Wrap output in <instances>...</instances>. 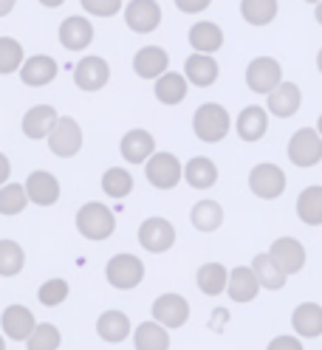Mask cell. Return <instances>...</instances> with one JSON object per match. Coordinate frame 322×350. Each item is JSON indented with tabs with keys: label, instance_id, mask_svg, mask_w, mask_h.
<instances>
[{
	"label": "cell",
	"instance_id": "7",
	"mask_svg": "<svg viewBox=\"0 0 322 350\" xmlns=\"http://www.w3.org/2000/svg\"><path fill=\"white\" fill-rule=\"evenodd\" d=\"M246 82L254 94H271L277 85L283 82V68H280V62L271 59V57H257L249 62V68H246Z\"/></svg>",
	"mask_w": 322,
	"mask_h": 350
},
{
	"label": "cell",
	"instance_id": "45",
	"mask_svg": "<svg viewBox=\"0 0 322 350\" xmlns=\"http://www.w3.org/2000/svg\"><path fill=\"white\" fill-rule=\"evenodd\" d=\"M178 9L181 12H201V9H206V0H198V3H187V0H178Z\"/></svg>",
	"mask_w": 322,
	"mask_h": 350
},
{
	"label": "cell",
	"instance_id": "49",
	"mask_svg": "<svg viewBox=\"0 0 322 350\" xmlns=\"http://www.w3.org/2000/svg\"><path fill=\"white\" fill-rule=\"evenodd\" d=\"M317 136L322 139V116H319V122H317Z\"/></svg>",
	"mask_w": 322,
	"mask_h": 350
},
{
	"label": "cell",
	"instance_id": "42",
	"mask_svg": "<svg viewBox=\"0 0 322 350\" xmlns=\"http://www.w3.org/2000/svg\"><path fill=\"white\" fill-rule=\"evenodd\" d=\"M85 12H91V14H99V17H111L122 9L119 0H85Z\"/></svg>",
	"mask_w": 322,
	"mask_h": 350
},
{
	"label": "cell",
	"instance_id": "27",
	"mask_svg": "<svg viewBox=\"0 0 322 350\" xmlns=\"http://www.w3.org/2000/svg\"><path fill=\"white\" fill-rule=\"evenodd\" d=\"M184 74L192 85L209 88L215 79H218V62L212 57H204V54H189L184 62Z\"/></svg>",
	"mask_w": 322,
	"mask_h": 350
},
{
	"label": "cell",
	"instance_id": "41",
	"mask_svg": "<svg viewBox=\"0 0 322 350\" xmlns=\"http://www.w3.org/2000/svg\"><path fill=\"white\" fill-rule=\"evenodd\" d=\"M66 297H68V282L59 280V277L42 282L40 291H37V299L42 305H49V308H54V305H59V302H66Z\"/></svg>",
	"mask_w": 322,
	"mask_h": 350
},
{
	"label": "cell",
	"instance_id": "14",
	"mask_svg": "<svg viewBox=\"0 0 322 350\" xmlns=\"http://www.w3.org/2000/svg\"><path fill=\"white\" fill-rule=\"evenodd\" d=\"M26 195L37 206H54L59 201V181L49 170H34L26 181Z\"/></svg>",
	"mask_w": 322,
	"mask_h": 350
},
{
	"label": "cell",
	"instance_id": "43",
	"mask_svg": "<svg viewBox=\"0 0 322 350\" xmlns=\"http://www.w3.org/2000/svg\"><path fill=\"white\" fill-rule=\"evenodd\" d=\"M269 350H303L297 336H277L269 342Z\"/></svg>",
	"mask_w": 322,
	"mask_h": 350
},
{
	"label": "cell",
	"instance_id": "13",
	"mask_svg": "<svg viewBox=\"0 0 322 350\" xmlns=\"http://www.w3.org/2000/svg\"><path fill=\"white\" fill-rule=\"evenodd\" d=\"M107 79H111V65L102 57H85L74 68V82L79 91H99L107 85Z\"/></svg>",
	"mask_w": 322,
	"mask_h": 350
},
{
	"label": "cell",
	"instance_id": "32",
	"mask_svg": "<svg viewBox=\"0 0 322 350\" xmlns=\"http://www.w3.org/2000/svg\"><path fill=\"white\" fill-rule=\"evenodd\" d=\"M136 350H167L170 347V334L156 322H142L133 334Z\"/></svg>",
	"mask_w": 322,
	"mask_h": 350
},
{
	"label": "cell",
	"instance_id": "40",
	"mask_svg": "<svg viewBox=\"0 0 322 350\" xmlns=\"http://www.w3.org/2000/svg\"><path fill=\"white\" fill-rule=\"evenodd\" d=\"M59 331L51 325V322H42L34 327V334L26 339L29 342V350H57L59 347Z\"/></svg>",
	"mask_w": 322,
	"mask_h": 350
},
{
	"label": "cell",
	"instance_id": "11",
	"mask_svg": "<svg viewBox=\"0 0 322 350\" xmlns=\"http://www.w3.org/2000/svg\"><path fill=\"white\" fill-rule=\"evenodd\" d=\"M189 319V302L181 294H161L153 302V322L167 327H181Z\"/></svg>",
	"mask_w": 322,
	"mask_h": 350
},
{
	"label": "cell",
	"instance_id": "39",
	"mask_svg": "<svg viewBox=\"0 0 322 350\" xmlns=\"http://www.w3.org/2000/svg\"><path fill=\"white\" fill-rule=\"evenodd\" d=\"M29 204V195L26 187L20 184H6L0 189V215H20Z\"/></svg>",
	"mask_w": 322,
	"mask_h": 350
},
{
	"label": "cell",
	"instance_id": "4",
	"mask_svg": "<svg viewBox=\"0 0 322 350\" xmlns=\"http://www.w3.org/2000/svg\"><path fill=\"white\" fill-rule=\"evenodd\" d=\"M107 282H111L113 288H136L139 282L144 280V262L136 257V254H116L111 257V262H107Z\"/></svg>",
	"mask_w": 322,
	"mask_h": 350
},
{
	"label": "cell",
	"instance_id": "19",
	"mask_svg": "<svg viewBox=\"0 0 322 350\" xmlns=\"http://www.w3.org/2000/svg\"><path fill=\"white\" fill-rule=\"evenodd\" d=\"M119 150H122L124 161H131V164H144V161H150V156L156 152V139L150 136L147 130H131V133H124Z\"/></svg>",
	"mask_w": 322,
	"mask_h": 350
},
{
	"label": "cell",
	"instance_id": "47",
	"mask_svg": "<svg viewBox=\"0 0 322 350\" xmlns=\"http://www.w3.org/2000/svg\"><path fill=\"white\" fill-rule=\"evenodd\" d=\"M317 23H322V3H317Z\"/></svg>",
	"mask_w": 322,
	"mask_h": 350
},
{
	"label": "cell",
	"instance_id": "29",
	"mask_svg": "<svg viewBox=\"0 0 322 350\" xmlns=\"http://www.w3.org/2000/svg\"><path fill=\"white\" fill-rule=\"evenodd\" d=\"M297 215L308 226L322 224V187H306L297 198Z\"/></svg>",
	"mask_w": 322,
	"mask_h": 350
},
{
	"label": "cell",
	"instance_id": "36",
	"mask_svg": "<svg viewBox=\"0 0 322 350\" xmlns=\"http://www.w3.org/2000/svg\"><path fill=\"white\" fill-rule=\"evenodd\" d=\"M102 189H105V195H111V198H124V195L133 192V175L122 167H111L102 175Z\"/></svg>",
	"mask_w": 322,
	"mask_h": 350
},
{
	"label": "cell",
	"instance_id": "26",
	"mask_svg": "<svg viewBox=\"0 0 322 350\" xmlns=\"http://www.w3.org/2000/svg\"><path fill=\"white\" fill-rule=\"evenodd\" d=\"M291 325H294V331L299 336H306V339H317L322 334V308L317 302H303V305H297V311L291 317Z\"/></svg>",
	"mask_w": 322,
	"mask_h": 350
},
{
	"label": "cell",
	"instance_id": "31",
	"mask_svg": "<svg viewBox=\"0 0 322 350\" xmlns=\"http://www.w3.org/2000/svg\"><path fill=\"white\" fill-rule=\"evenodd\" d=\"M189 221L198 232H215L224 224V209H221V204H215V201H198L196 206H192Z\"/></svg>",
	"mask_w": 322,
	"mask_h": 350
},
{
	"label": "cell",
	"instance_id": "5",
	"mask_svg": "<svg viewBox=\"0 0 322 350\" xmlns=\"http://www.w3.org/2000/svg\"><path fill=\"white\" fill-rule=\"evenodd\" d=\"M249 189L263 201L280 198L283 189H286V172L277 164H257L249 172Z\"/></svg>",
	"mask_w": 322,
	"mask_h": 350
},
{
	"label": "cell",
	"instance_id": "18",
	"mask_svg": "<svg viewBox=\"0 0 322 350\" xmlns=\"http://www.w3.org/2000/svg\"><path fill=\"white\" fill-rule=\"evenodd\" d=\"M299 105H303V94H299V88L294 82H280L269 94V111L277 116V119H289L299 111Z\"/></svg>",
	"mask_w": 322,
	"mask_h": 350
},
{
	"label": "cell",
	"instance_id": "21",
	"mask_svg": "<svg viewBox=\"0 0 322 350\" xmlns=\"http://www.w3.org/2000/svg\"><path fill=\"white\" fill-rule=\"evenodd\" d=\"M59 116L51 105H37L23 116V133L29 139H42V136H51V130L57 127Z\"/></svg>",
	"mask_w": 322,
	"mask_h": 350
},
{
	"label": "cell",
	"instance_id": "30",
	"mask_svg": "<svg viewBox=\"0 0 322 350\" xmlns=\"http://www.w3.org/2000/svg\"><path fill=\"white\" fill-rule=\"evenodd\" d=\"M184 96H187V77L167 71L164 77L156 79V99L161 105H178L184 102Z\"/></svg>",
	"mask_w": 322,
	"mask_h": 350
},
{
	"label": "cell",
	"instance_id": "35",
	"mask_svg": "<svg viewBox=\"0 0 322 350\" xmlns=\"http://www.w3.org/2000/svg\"><path fill=\"white\" fill-rule=\"evenodd\" d=\"M26 266V252L14 240H0V277H14Z\"/></svg>",
	"mask_w": 322,
	"mask_h": 350
},
{
	"label": "cell",
	"instance_id": "44",
	"mask_svg": "<svg viewBox=\"0 0 322 350\" xmlns=\"http://www.w3.org/2000/svg\"><path fill=\"white\" fill-rule=\"evenodd\" d=\"M9 175H12V164H9V159L0 152V184L6 187V181H9Z\"/></svg>",
	"mask_w": 322,
	"mask_h": 350
},
{
	"label": "cell",
	"instance_id": "23",
	"mask_svg": "<svg viewBox=\"0 0 322 350\" xmlns=\"http://www.w3.org/2000/svg\"><path fill=\"white\" fill-rule=\"evenodd\" d=\"M226 291L234 302H252L260 291V282H257L254 271L246 266H238L229 271V282H226Z\"/></svg>",
	"mask_w": 322,
	"mask_h": 350
},
{
	"label": "cell",
	"instance_id": "28",
	"mask_svg": "<svg viewBox=\"0 0 322 350\" xmlns=\"http://www.w3.org/2000/svg\"><path fill=\"white\" fill-rule=\"evenodd\" d=\"M184 178H187L189 187H196V189H209L215 181H218V167L204 156L189 159L187 167H184Z\"/></svg>",
	"mask_w": 322,
	"mask_h": 350
},
{
	"label": "cell",
	"instance_id": "20",
	"mask_svg": "<svg viewBox=\"0 0 322 350\" xmlns=\"http://www.w3.org/2000/svg\"><path fill=\"white\" fill-rule=\"evenodd\" d=\"M57 77V62L49 57V54H37V57H29L20 68V79H23L29 88H42L54 82Z\"/></svg>",
	"mask_w": 322,
	"mask_h": 350
},
{
	"label": "cell",
	"instance_id": "3",
	"mask_svg": "<svg viewBox=\"0 0 322 350\" xmlns=\"http://www.w3.org/2000/svg\"><path fill=\"white\" fill-rule=\"evenodd\" d=\"M144 172H147V181L156 189H173L184 178V167L173 152H153Z\"/></svg>",
	"mask_w": 322,
	"mask_h": 350
},
{
	"label": "cell",
	"instance_id": "2",
	"mask_svg": "<svg viewBox=\"0 0 322 350\" xmlns=\"http://www.w3.org/2000/svg\"><path fill=\"white\" fill-rule=\"evenodd\" d=\"M77 229H79L82 237H88V240H107L116 229V217L105 204L91 201L77 212Z\"/></svg>",
	"mask_w": 322,
	"mask_h": 350
},
{
	"label": "cell",
	"instance_id": "8",
	"mask_svg": "<svg viewBox=\"0 0 322 350\" xmlns=\"http://www.w3.org/2000/svg\"><path fill=\"white\" fill-rule=\"evenodd\" d=\"M139 243L153 252V254H161L167 249H173L176 243V229L167 217H147V221L139 226Z\"/></svg>",
	"mask_w": 322,
	"mask_h": 350
},
{
	"label": "cell",
	"instance_id": "16",
	"mask_svg": "<svg viewBox=\"0 0 322 350\" xmlns=\"http://www.w3.org/2000/svg\"><path fill=\"white\" fill-rule=\"evenodd\" d=\"M0 325H3L6 336L14 339V342L29 339L34 334V327H37L34 314L26 308V305H9V308L3 311V319H0Z\"/></svg>",
	"mask_w": 322,
	"mask_h": 350
},
{
	"label": "cell",
	"instance_id": "48",
	"mask_svg": "<svg viewBox=\"0 0 322 350\" xmlns=\"http://www.w3.org/2000/svg\"><path fill=\"white\" fill-rule=\"evenodd\" d=\"M317 68H319V74H322V49H319V54H317Z\"/></svg>",
	"mask_w": 322,
	"mask_h": 350
},
{
	"label": "cell",
	"instance_id": "50",
	"mask_svg": "<svg viewBox=\"0 0 322 350\" xmlns=\"http://www.w3.org/2000/svg\"><path fill=\"white\" fill-rule=\"evenodd\" d=\"M0 350H6V345H3V336H0Z\"/></svg>",
	"mask_w": 322,
	"mask_h": 350
},
{
	"label": "cell",
	"instance_id": "34",
	"mask_svg": "<svg viewBox=\"0 0 322 350\" xmlns=\"http://www.w3.org/2000/svg\"><path fill=\"white\" fill-rule=\"evenodd\" d=\"M226 282H229V271L221 262H206V266L198 269V288L206 297H218L221 291H226Z\"/></svg>",
	"mask_w": 322,
	"mask_h": 350
},
{
	"label": "cell",
	"instance_id": "22",
	"mask_svg": "<svg viewBox=\"0 0 322 350\" xmlns=\"http://www.w3.org/2000/svg\"><path fill=\"white\" fill-rule=\"evenodd\" d=\"M189 46L196 49L198 54H204V57L215 54V51L224 46V31H221V26L209 23V20H201V23H196V26L189 29Z\"/></svg>",
	"mask_w": 322,
	"mask_h": 350
},
{
	"label": "cell",
	"instance_id": "37",
	"mask_svg": "<svg viewBox=\"0 0 322 350\" xmlns=\"http://www.w3.org/2000/svg\"><path fill=\"white\" fill-rule=\"evenodd\" d=\"M241 14L246 17V23L252 26H266L277 14V3L274 0H243L241 3Z\"/></svg>",
	"mask_w": 322,
	"mask_h": 350
},
{
	"label": "cell",
	"instance_id": "12",
	"mask_svg": "<svg viewBox=\"0 0 322 350\" xmlns=\"http://www.w3.org/2000/svg\"><path fill=\"white\" fill-rule=\"evenodd\" d=\"M124 20H127V29L131 31L150 34L161 23V6L153 3V0H133V3H127V9H124Z\"/></svg>",
	"mask_w": 322,
	"mask_h": 350
},
{
	"label": "cell",
	"instance_id": "17",
	"mask_svg": "<svg viewBox=\"0 0 322 350\" xmlns=\"http://www.w3.org/2000/svg\"><path fill=\"white\" fill-rule=\"evenodd\" d=\"M167 65H170V57L159 46H144L133 57V71L142 79H159V77H164L167 74Z\"/></svg>",
	"mask_w": 322,
	"mask_h": 350
},
{
	"label": "cell",
	"instance_id": "9",
	"mask_svg": "<svg viewBox=\"0 0 322 350\" xmlns=\"http://www.w3.org/2000/svg\"><path fill=\"white\" fill-rule=\"evenodd\" d=\"M49 147H51L54 156H59V159H71V156H77V152L82 150V130H79L77 119L62 116V119L57 122V127L51 130Z\"/></svg>",
	"mask_w": 322,
	"mask_h": 350
},
{
	"label": "cell",
	"instance_id": "6",
	"mask_svg": "<svg viewBox=\"0 0 322 350\" xmlns=\"http://www.w3.org/2000/svg\"><path fill=\"white\" fill-rule=\"evenodd\" d=\"M289 159H291V164L303 167V170L317 167L322 161V139L317 136V130H311V127L297 130L289 142Z\"/></svg>",
	"mask_w": 322,
	"mask_h": 350
},
{
	"label": "cell",
	"instance_id": "38",
	"mask_svg": "<svg viewBox=\"0 0 322 350\" xmlns=\"http://www.w3.org/2000/svg\"><path fill=\"white\" fill-rule=\"evenodd\" d=\"M23 46L14 37H0V74H14L17 68H23Z\"/></svg>",
	"mask_w": 322,
	"mask_h": 350
},
{
	"label": "cell",
	"instance_id": "10",
	"mask_svg": "<svg viewBox=\"0 0 322 350\" xmlns=\"http://www.w3.org/2000/svg\"><path fill=\"white\" fill-rule=\"evenodd\" d=\"M269 260L289 277V274L303 271V266H306V249L294 237H280V240H274V243H271Z\"/></svg>",
	"mask_w": 322,
	"mask_h": 350
},
{
	"label": "cell",
	"instance_id": "15",
	"mask_svg": "<svg viewBox=\"0 0 322 350\" xmlns=\"http://www.w3.org/2000/svg\"><path fill=\"white\" fill-rule=\"evenodd\" d=\"M91 40H94V26L88 23V17L74 14L68 20H62V26H59V42H62V49L82 51V49L91 46Z\"/></svg>",
	"mask_w": 322,
	"mask_h": 350
},
{
	"label": "cell",
	"instance_id": "33",
	"mask_svg": "<svg viewBox=\"0 0 322 350\" xmlns=\"http://www.w3.org/2000/svg\"><path fill=\"white\" fill-rule=\"evenodd\" d=\"M252 271H254L257 282H260V288L280 291V288L286 286V274L269 260V254H257V257L252 260Z\"/></svg>",
	"mask_w": 322,
	"mask_h": 350
},
{
	"label": "cell",
	"instance_id": "25",
	"mask_svg": "<svg viewBox=\"0 0 322 350\" xmlns=\"http://www.w3.org/2000/svg\"><path fill=\"white\" fill-rule=\"evenodd\" d=\"M96 334H99V339L111 342V345L124 342L131 336V319H127V314H122V311H105L96 319Z\"/></svg>",
	"mask_w": 322,
	"mask_h": 350
},
{
	"label": "cell",
	"instance_id": "24",
	"mask_svg": "<svg viewBox=\"0 0 322 350\" xmlns=\"http://www.w3.org/2000/svg\"><path fill=\"white\" fill-rule=\"evenodd\" d=\"M234 127H238V136L243 142H260L269 130V116L263 107H246V111H241Z\"/></svg>",
	"mask_w": 322,
	"mask_h": 350
},
{
	"label": "cell",
	"instance_id": "1",
	"mask_svg": "<svg viewBox=\"0 0 322 350\" xmlns=\"http://www.w3.org/2000/svg\"><path fill=\"white\" fill-rule=\"evenodd\" d=\"M229 127H232V119L226 113V107L224 105H215V102L201 105L198 111H196V116H192V130H196V136L201 142H209V144L226 139Z\"/></svg>",
	"mask_w": 322,
	"mask_h": 350
},
{
	"label": "cell",
	"instance_id": "46",
	"mask_svg": "<svg viewBox=\"0 0 322 350\" xmlns=\"http://www.w3.org/2000/svg\"><path fill=\"white\" fill-rule=\"evenodd\" d=\"M14 9V3H12V0H6V3H0V17H3L6 12H12Z\"/></svg>",
	"mask_w": 322,
	"mask_h": 350
}]
</instances>
